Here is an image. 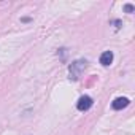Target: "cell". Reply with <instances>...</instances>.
I'll use <instances>...</instances> for the list:
<instances>
[{"instance_id":"obj_3","label":"cell","mask_w":135,"mask_h":135,"mask_svg":"<svg viewBox=\"0 0 135 135\" xmlns=\"http://www.w3.org/2000/svg\"><path fill=\"white\" fill-rule=\"evenodd\" d=\"M111 62H113V52H111V51H105V52L100 56V64L105 65V67H108Z\"/></svg>"},{"instance_id":"obj_2","label":"cell","mask_w":135,"mask_h":135,"mask_svg":"<svg viewBox=\"0 0 135 135\" xmlns=\"http://www.w3.org/2000/svg\"><path fill=\"white\" fill-rule=\"evenodd\" d=\"M127 105H129V99H126V97H119V99H116V100L111 103L113 110H122V108H126Z\"/></svg>"},{"instance_id":"obj_1","label":"cell","mask_w":135,"mask_h":135,"mask_svg":"<svg viewBox=\"0 0 135 135\" xmlns=\"http://www.w3.org/2000/svg\"><path fill=\"white\" fill-rule=\"evenodd\" d=\"M91 107H92V99H91L89 95L80 97V100H78V103H76V108H78L80 111H86V110H89Z\"/></svg>"},{"instance_id":"obj_4","label":"cell","mask_w":135,"mask_h":135,"mask_svg":"<svg viewBox=\"0 0 135 135\" xmlns=\"http://www.w3.org/2000/svg\"><path fill=\"white\" fill-rule=\"evenodd\" d=\"M126 11H127V13H132V11H133V7H132V5H126Z\"/></svg>"}]
</instances>
